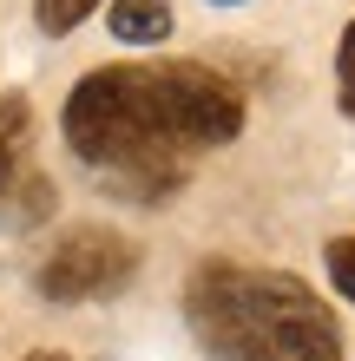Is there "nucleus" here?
Listing matches in <instances>:
<instances>
[{"mask_svg": "<svg viewBox=\"0 0 355 361\" xmlns=\"http://www.w3.org/2000/svg\"><path fill=\"white\" fill-rule=\"evenodd\" d=\"M106 27L125 47H158V39H172V0H112Z\"/></svg>", "mask_w": 355, "mask_h": 361, "instance_id": "nucleus-5", "label": "nucleus"}, {"mask_svg": "<svg viewBox=\"0 0 355 361\" xmlns=\"http://www.w3.org/2000/svg\"><path fill=\"white\" fill-rule=\"evenodd\" d=\"M243 132V92L204 59L92 66L59 105V138L106 197L164 204L204 152Z\"/></svg>", "mask_w": 355, "mask_h": 361, "instance_id": "nucleus-1", "label": "nucleus"}, {"mask_svg": "<svg viewBox=\"0 0 355 361\" xmlns=\"http://www.w3.org/2000/svg\"><path fill=\"white\" fill-rule=\"evenodd\" d=\"M106 0H33V20H40V33H73V27H86V13H99Z\"/></svg>", "mask_w": 355, "mask_h": 361, "instance_id": "nucleus-6", "label": "nucleus"}, {"mask_svg": "<svg viewBox=\"0 0 355 361\" xmlns=\"http://www.w3.org/2000/svg\"><path fill=\"white\" fill-rule=\"evenodd\" d=\"M211 7H243V0H211Z\"/></svg>", "mask_w": 355, "mask_h": 361, "instance_id": "nucleus-9", "label": "nucleus"}, {"mask_svg": "<svg viewBox=\"0 0 355 361\" xmlns=\"http://www.w3.org/2000/svg\"><path fill=\"white\" fill-rule=\"evenodd\" d=\"M138 276V243L119 237L106 224H86V230H66L33 269V289L47 302H106L125 283Z\"/></svg>", "mask_w": 355, "mask_h": 361, "instance_id": "nucleus-3", "label": "nucleus"}, {"mask_svg": "<svg viewBox=\"0 0 355 361\" xmlns=\"http://www.w3.org/2000/svg\"><path fill=\"white\" fill-rule=\"evenodd\" d=\"M323 269H329V289L355 309V237H329L323 243Z\"/></svg>", "mask_w": 355, "mask_h": 361, "instance_id": "nucleus-7", "label": "nucleus"}, {"mask_svg": "<svg viewBox=\"0 0 355 361\" xmlns=\"http://www.w3.org/2000/svg\"><path fill=\"white\" fill-rule=\"evenodd\" d=\"M53 217V184L33 164V105L0 99V230H33Z\"/></svg>", "mask_w": 355, "mask_h": 361, "instance_id": "nucleus-4", "label": "nucleus"}, {"mask_svg": "<svg viewBox=\"0 0 355 361\" xmlns=\"http://www.w3.org/2000/svg\"><path fill=\"white\" fill-rule=\"evenodd\" d=\"M27 361H59V355H27Z\"/></svg>", "mask_w": 355, "mask_h": 361, "instance_id": "nucleus-10", "label": "nucleus"}, {"mask_svg": "<svg viewBox=\"0 0 355 361\" xmlns=\"http://www.w3.org/2000/svg\"><path fill=\"white\" fill-rule=\"evenodd\" d=\"M336 105H342V118L355 125V20L336 39Z\"/></svg>", "mask_w": 355, "mask_h": 361, "instance_id": "nucleus-8", "label": "nucleus"}, {"mask_svg": "<svg viewBox=\"0 0 355 361\" xmlns=\"http://www.w3.org/2000/svg\"><path fill=\"white\" fill-rule=\"evenodd\" d=\"M184 322L211 361H342V322L303 276L263 263H198Z\"/></svg>", "mask_w": 355, "mask_h": 361, "instance_id": "nucleus-2", "label": "nucleus"}]
</instances>
